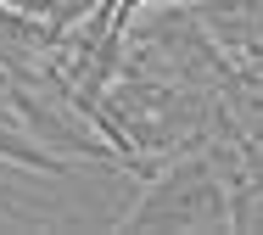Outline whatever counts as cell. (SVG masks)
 Masks as SVG:
<instances>
[{"instance_id":"1","label":"cell","mask_w":263,"mask_h":235,"mask_svg":"<svg viewBox=\"0 0 263 235\" xmlns=\"http://www.w3.org/2000/svg\"><path fill=\"white\" fill-rule=\"evenodd\" d=\"M191 224H224V185L213 163H174L152 179L146 202L118 219V230H191Z\"/></svg>"},{"instance_id":"2","label":"cell","mask_w":263,"mask_h":235,"mask_svg":"<svg viewBox=\"0 0 263 235\" xmlns=\"http://www.w3.org/2000/svg\"><path fill=\"white\" fill-rule=\"evenodd\" d=\"M0 157L6 163H17V168H45V174H67V163L51 157V151H40V146H28L23 134H11V129H0Z\"/></svg>"},{"instance_id":"3","label":"cell","mask_w":263,"mask_h":235,"mask_svg":"<svg viewBox=\"0 0 263 235\" xmlns=\"http://www.w3.org/2000/svg\"><path fill=\"white\" fill-rule=\"evenodd\" d=\"M96 6H101V0H45V28H51V40L62 45V40H67Z\"/></svg>"}]
</instances>
